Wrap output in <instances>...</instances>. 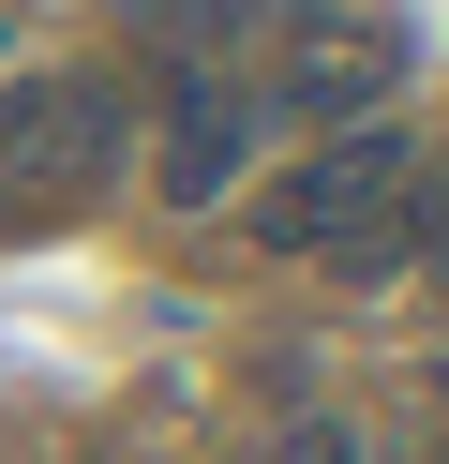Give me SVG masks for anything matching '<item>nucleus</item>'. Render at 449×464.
<instances>
[{
  "label": "nucleus",
  "mask_w": 449,
  "mask_h": 464,
  "mask_svg": "<svg viewBox=\"0 0 449 464\" xmlns=\"http://www.w3.org/2000/svg\"><path fill=\"white\" fill-rule=\"evenodd\" d=\"M255 150H269V121H255V75H225V61H180V75H165V135H150V195H165V210H225Z\"/></svg>",
  "instance_id": "nucleus-4"
},
{
  "label": "nucleus",
  "mask_w": 449,
  "mask_h": 464,
  "mask_svg": "<svg viewBox=\"0 0 449 464\" xmlns=\"http://www.w3.org/2000/svg\"><path fill=\"white\" fill-rule=\"evenodd\" d=\"M285 464H359V450H345V434L315 420V434H285Z\"/></svg>",
  "instance_id": "nucleus-5"
},
{
  "label": "nucleus",
  "mask_w": 449,
  "mask_h": 464,
  "mask_svg": "<svg viewBox=\"0 0 449 464\" xmlns=\"http://www.w3.org/2000/svg\"><path fill=\"white\" fill-rule=\"evenodd\" d=\"M120 150H135L120 75H15V91H0V195H15L30 225L90 210V195L120 180Z\"/></svg>",
  "instance_id": "nucleus-2"
},
{
  "label": "nucleus",
  "mask_w": 449,
  "mask_h": 464,
  "mask_svg": "<svg viewBox=\"0 0 449 464\" xmlns=\"http://www.w3.org/2000/svg\"><path fill=\"white\" fill-rule=\"evenodd\" d=\"M389 91H405V15L315 0V15L285 31V61H269L255 121H315V135H359V121H389Z\"/></svg>",
  "instance_id": "nucleus-3"
},
{
  "label": "nucleus",
  "mask_w": 449,
  "mask_h": 464,
  "mask_svg": "<svg viewBox=\"0 0 449 464\" xmlns=\"http://www.w3.org/2000/svg\"><path fill=\"white\" fill-rule=\"evenodd\" d=\"M405 195H419L405 121H359V135H315L299 165H269V180L239 195V225H255V255H315V270H359V285H375V270L419 255Z\"/></svg>",
  "instance_id": "nucleus-1"
}]
</instances>
